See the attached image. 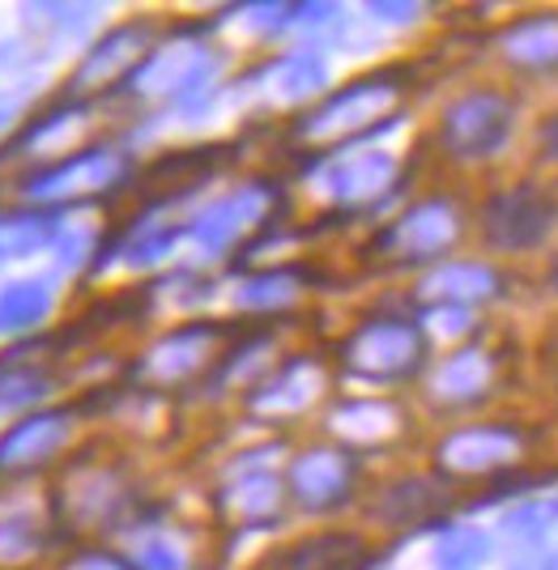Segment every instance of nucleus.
<instances>
[{"instance_id": "obj_1", "label": "nucleus", "mask_w": 558, "mask_h": 570, "mask_svg": "<svg viewBox=\"0 0 558 570\" xmlns=\"http://www.w3.org/2000/svg\"><path fill=\"white\" fill-rule=\"evenodd\" d=\"M128 179H133V154L116 141H90L51 163L13 170V196L18 205H30V209L69 214L77 205L116 196Z\"/></svg>"}, {"instance_id": "obj_2", "label": "nucleus", "mask_w": 558, "mask_h": 570, "mask_svg": "<svg viewBox=\"0 0 558 570\" xmlns=\"http://www.w3.org/2000/svg\"><path fill=\"white\" fill-rule=\"evenodd\" d=\"M401 95V81L397 72H371V77H359L350 86H341L333 95H324L294 124V137L298 141H363L371 128H380L389 119L392 102Z\"/></svg>"}, {"instance_id": "obj_3", "label": "nucleus", "mask_w": 558, "mask_h": 570, "mask_svg": "<svg viewBox=\"0 0 558 570\" xmlns=\"http://www.w3.org/2000/svg\"><path fill=\"white\" fill-rule=\"evenodd\" d=\"M277 209H282V188L265 184V179H252V184H239L235 191H222L209 205H200L184 222V238L200 256H226V252L239 247L243 238L261 235L265 226H273Z\"/></svg>"}, {"instance_id": "obj_4", "label": "nucleus", "mask_w": 558, "mask_h": 570, "mask_svg": "<svg viewBox=\"0 0 558 570\" xmlns=\"http://www.w3.org/2000/svg\"><path fill=\"white\" fill-rule=\"evenodd\" d=\"M222 77V56L200 35L179 30L167 48H154L120 86V95L146 98V102H179L200 90H214Z\"/></svg>"}, {"instance_id": "obj_5", "label": "nucleus", "mask_w": 558, "mask_h": 570, "mask_svg": "<svg viewBox=\"0 0 558 570\" xmlns=\"http://www.w3.org/2000/svg\"><path fill=\"white\" fill-rule=\"evenodd\" d=\"M427 362V333L401 320V315H375L359 324L341 345V366L345 375L366 383H401L418 375Z\"/></svg>"}, {"instance_id": "obj_6", "label": "nucleus", "mask_w": 558, "mask_h": 570, "mask_svg": "<svg viewBox=\"0 0 558 570\" xmlns=\"http://www.w3.org/2000/svg\"><path fill=\"white\" fill-rule=\"evenodd\" d=\"M77 426H81V409L69 401L35 409L0 426V481H30L56 469L77 443Z\"/></svg>"}, {"instance_id": "obj_7", "label": "nucleus", "mask_w": 558, "mask_h": 570, "mask_svg": "<svg viewBox=\"0 0 558 570\" xmlns=\"http://www.w3.org/2000/svg\"><path fill=\"white\" fill-rule=\"evenodd\" d=\"M154 51V26L149 22H120L98 30L90 48H81L69 77L60 81V95L77 102H95L98 95L120 90L133 77V69Z\"/></svg>"}, {"instance_id": "obj_8", "label": "nucleus", "mask_w": 558, "mask_h": 570, "mask_svg": "<svg viewBox=\"0 0 558 570\" xmlns=\"http://www.w3.org/2000/svg\"><path fill=\"white\" fill-rule=\"evenodd\" d=\"M397 175L401 163L397 154L380 149V145L350 141L345 149L329 154L316 163L320 191L341 205V209H371V205H384L397 188Z\"/></svg>"}, {"instance_id": "obj_9", "label": "nucleus", "mask_w": 558, "mask_h": 570, "mask_svg": "<svg viewBox=\"0 0 558 570\" xmlns=\"http://www.w3.org/2000/svg\"><path fill=\"white\" fill-rule=\"evenodd\" d=\"M511 128H516V107L508 98L495 95V90H473L443 111L439 145L461 163H482L508 145Z\"/></svg>"}, {"instance_id": "obj_10", "label": "nucleus", "mask_w": 558, "mask_h": 570, "mask_svg": "<svg viewBox=\"0 0 558 570\" xmlns=\"http://www.w3.org/2000/svg\"><path fill=\"white\" fill-rule=\"evenodd\" d=\"M90 119V102H77V98L56 95L51 102L35 107L30 116L18 124V132L0 145V167H35V163H51L60 154L77 149V137Z\"/></svg>"}, {"instance_id": "obj_11", "label": "nucleus", "mask_w": 558, "mask_h": 570, "mask_svg": "<svg viewBox=\"0 0 558 570\" xmlns=\"http://www.w3.org/2000/svg\"><path fill=\"white\" fill-rule=\"evenodd\" d=\"M354 481H359V460L345 452V448H333V443L303 448L286 464V490L312 515L345 507L350 494H354Z\"/></svg>"}, {"instance_id": "obj_12", "label": "nucleus", "mask_w": 558, "mask_h": 570, "mask_svg": "<svg viewBox=\"0 0 558 570\" xmlns=\"http://www.w3.org/2000/svg\"><path fill=\"white\" fill-rule=\"evenodd\" d=\"M457 238H461L457 205L448 196H431V200H418L413 209H405L392 226H384L380 238H375V247L405 264H427L443 256Z\"/></svg>"}, {"instance_id": "obj_13", "label": "nucleus", "mask_w": 558, "mask_h": 570, "mask_svg": "<svg viewBox=\"0 0 558 570\" xmlns=\"http://www.w3.org/2000/svg\"><path fill=\"white\" fill-rule=\"evenodd\" d=\"M60 303H65V282L51 268L0 277V341L13 345V341L43 336L51 320L60 315Z\"/></svg>"}, {"instance_id": "obj_14", "label": "nucleus", "mask_w": 558, "mask_h": 570, "mask_svg": "<svg viewBox=\"0 0 558 570\" xmlns=\"http://www.w3.org/2000/svg\"><path fill=\"white\" fill-rule=\"evenodd\" d=\"M555 226V200L537 188L495 191L482 209V230L490 247L499 252H525L537 247Z\"/></svg>"}, {"instance_id": "obj_15", "label": "nucleus", "mask_w": 558, "mask_h": 570, "mask_svg": "<svg viewBox=\"0 0 558 570\" xmlns=\"http://www.w3.org/2000/svg\"><path fill=\"white\" fill-rule=\"evenodd\" d=\"M252 86L277 102V107H303V102H320L324 90L333 86V65L324 48H294L265 60L261 69L252 72Z\"/></svg>"}, {"instance_id": "obj_16", "label": "nucleus", "mask_w": 558, "mask_h": 570, "mask_svg": "<svg viewBox=\"0 0 558 570\" xmlns=\"http://www.w3.org/2000/svg\"><path fill=\"white\" fill-rule=\"evenodd\" d=\"M13 18H18L13 26L43 39L51 51L90 48L107 18V4L102 0H22L13 4Z\"/></svg>"}, {"instance_id": "obj_17", "label": "nucleus", "mask_w": 558, "mask_h": 570, "mask_svg": "<svg viewBox=\"0 0 558 570\" xmlns=\"http://www.w3.org/2000/svg\"><path fill=\"white\" fill-rule=\"evenodd\" d=\"M218 336H222V324H184L175 333L158 336L146 354H141V362H137V380L163 383V387L193 380V375L205 371V362L214 354Z\"/></svg>"}, {"instance_id": "obj_18", "label": "nucleus", "mask_w": 558, "mask_h": 570, "mask_svg": "<svg viewBox=\"0 0 558 570\" xmlns=\"http://www.w3.org/2000/svg\"><path fill=\"white\" fill-rule=\"evenodd\" d=\"M520 455V434L508 426H464L452 430L443 443L435 448V464L443 473H490L503 469Z\"/></svg>"}, {"instance_id": "obj_19", "label": "nucleus", "mask_w": 558, "mask_h": 570, "mask_svg": "<svg viewBox=\"0 0 558 570\" xmlns=\"http://www.w3.org/2000/svg\"><path fill=\"white\" fill-rule=\"evenodd\" d=\"M60 523L22 499H0V570H22L56 549Z\"/></svg>"}, {"instance_id": "obj_20", "label": "nucleus", "mask_w": 558, "mask_h": 570, "mask_svg": "<svg viewBox=\"0 0 558 570\" xmlns=\"http://www.w3.org/2000/svg\"><path fill=\"white\" fill-rule=\"evenodd\" d=\"M324 392V371L316 366V357H286L282 371H273L261 387H252L247 409L256 417H294Z\"/></svg>"}, {"instance_id": "obj_21", "label": "nucleus", "mask_w": 558, "mask_h": 570, "mask_svg": "<svg viewBox=\"0 0 558 570\" xmlns=\"http://www.w3.org/2000/svg\"><path fill=\"white\" fill-rule=\"evenodd\" d=\"M65 217L69 214H48V209H30V205L0 209V277H9V268H18V264L48 261Z\"/></svg>"}, {"instance_id": "obj_22", "label": "nucleus", "mask_w": 558, "mask_h": 570, "mask_svg": "<svg viewBox=\"0 0 558 570\" xmlns=\"http://www.w3.org/2000/svg\"><path fill=\"white\" fill-rule=\"evenodd\" d=\"M363 558V537H354V532H316V537H303V541H291L277 553H268L261 570H359Z\"/></svg>"}, {"instance_id": "obj_23", "label": "nucleus", "mask_w": 558, "mask_h": 570, "mask_svg": "<svg viewBox=\"0 0 558 570\" xmlns=\"http://www.w3.org/2000/svg\"><path fill=\"white\" fill-rule=\"evenodd\" d=\"M495 289H499V277H495V268H486V264H473V261H448V264H435L431 273H422V282H418V298L422 303H431V307H473V303H486V298H495Z\"/></svg>"}, {"instance_id": "obj_24", "label": "nucleus", "mask_w": 558, "mask_h": 570, "mask_svg": "<svg viewBox=\"0 0 558 570\" xmlns=\"http://www.w3.org/2000/svg\"><path fill=\"white\" fill-rule=\"evenodd\" d=\"M329 426L345 443H384L401 430V409L384 396H345L329 409Z\"/></svg>"}, {"instance_id": "obj_25", "label": "nucleus", "mask_w": 558, "mask_h": 570, "mask_svg": "<svg viewBox=\"0 0 558 570\" xmlns=\"http://www.w3.org/2000/svg\"><path fill=\"white\" fill-rule=\"evenodd\" d=\"M56 56L60 51H51L43 39H35L30 30L13 26V30L0 35V81L43 95L51 69H56Z\"/></svg>"}, {"instance_id": "obj_26", "label": "nucleus", "mask_w": 558, "mask_h": 570, "mask_svg": "<svg viewBox=\"0 0 558 570\" xmlns=\"http://www.w3.org/2000/svg\"><path fill=\"white\" fill-rule=\"evenodd\" d=\"M439 507H443V490L431 476H401L380 490V499L371 502V515L392 528H418L439 515Z\"/></svg>"}, {"instance_id": "obj_27", "label": "nucleus", "mask_w": 558, "mask_h": 570, "mask_svg": "<svg viewBox=\"0 0 558 570\" xmlns=\"http://www.w3.org/2000/svg\"><path fill=\"white\" fill-rule=\"evenodd\" d=\"M303 294V273L298 268H268V273H252L235 285L231 303L243 315H282L291 311Z\"/></svg>"}, {"instance_id": "obj_28", "label": "nucleus", "mask_w": 558, "mask_h": 570, "mask_svg": "<svg viewBox=\"0 0 558 570\" xmlns=\"http://www.w3.org/2000/svg\"><path fill=\"white\" fill-rule=\"evenodd\" d=\"M282 507V481L268 473V469H256V473H235L226 494H222V511L235 515L243 523H265L277 515Z\"/></svg>"}, {"instance_id": "obj_29", "label": "nucleus", "mask_w": 558, "mask_h": 570, "mask_svg": "<svg viewBox=\"0 0 558 570\" xmlns=\"http://www.w3.org/2000/svg\"><path fill=\"white\" fill-rule=\"evenodd\" d=\"M490 383V357L482 350H457L452 357H443L431 375V392L443 404H464L478 401Z\"/></svg>"}, {"instance_id": "obj_30", "label": "nucleus", "mask_w": 558, "mask_h": 570, "mask_svg": "<svg viewBox=\"0 0 558 570\" xmlns=\"http://www.w3.org/2000/svg\"><path fill=\"white\" fill-rule=\"evenodd\" d=\"M499 48L520 69H558V18H520Z\"/></svg>"}, {"instance_id": "obj_31", "label": "nucleus", "mask_w": 558, "mask_h": 570, "mask_svg": "<svg viewBox=\"0 0 558 570\" xmlns=\"http://www.w3.org/2000/svg\"><path fill=\"white\" fill-rule=\"evenodd\" d=\"M102 238L107 235H102L98 226H86V222H69V217H65V226H60V235H56V243H51V252H48V268L60 282L81 277V273H95Z\"/></svg>"}, {"instance_id": "obj_32", "label": "nucleus", "mask_w": 558, "mask_h": 570, "mask_svg": "<svg viewBox=\"0 0 558 570\" xmlns=\"http://www.w3.org/2000/svg\"><path fill=\"white\" fill-rule=\"evenodd\" d=\"M490 532H482L478 523H457V528H448L443 537L435 541V567L439 570H478L490 562Z\"/></svg>"}, {"instance_id": "obj_33", "label": "nucleus", "mask_w": 558, "mask_h": 570, "mask_svg": "<svg viewBox=\"0 0 558 570\" xmlns=\"http://www.w3.org/2000/svg\"><path fill=\"white\" fill-rule=\"evenodd\" d=\"M503 532H508L511 541H520V546H537V541L555 537L558 532V494L511 507L508 515H503Z\"/></svg>"}, {"instance_id": "obj_34", "label": "nucleus", "mask_w": 558, "mask_h": 570, "mask_svg": "<svg viewBox=\"0 0 558 570\" xmlns=\"http://www.w3.org/2000/svg\"><path fill=\"white\" fill-rule=\"evenodd\" d=\"M128 567L133 570H193V558H188V549L179 546L175 537L149 532V537H141V541L133 546Z\"/></svg>"}, {"instance_id": "obj_35", "label": "nucleus", "mask_w": 558, "mask_h": 570, "mask_svg": "<svg viewBox=\"0 0 558 570\" xmlns=\"http://www.w3.org/2000/svg\"><path fill=\"white\" fill-rule=\"evenodd\" d=\"M268 350H273V341H268V336H243L239 345H235V354L218 366V380L222 383H243V380H252V375H261V371H265V362H268Z\"/></svg>"}, {"instance_id": "obj_36", "label": "nucleus", "mask_w": 558, "mask_h": 570, "mask_svg": "<svg viewBox=\"0 0 558 570\" xmlns=\"http://www.w3.org/2000/svg\"><path fill=\"white\" fill-rule=\"evenodd\" d=\"M239 13L247 18V30L261 39H277L294 30V4H243Z\"/></svg>"}, {"instance_id": "obj_37", "label": "nucleus", "mask_w": 558, "mask_h": 570, "mask_svg": "<svg viewBox=\"0 0 558 570\" xmlns=\"http://www.w3.org/2000/svg\"><path fill=\"white\" fill-rule=\"evenodd\" d=\"M35 107H39V90H22V86H4V81H0V145L18 132V124H22Z\"/></svg>"}, {"instance_id": "obj_38", "label": "nucleus", "mask_w": 558, "mask_h": 570, "mask_svg": "<svg viewBox=\"0 0 558 570\" xmlns=\"http://www.w3.org/2000/svg\"><path fill=\"white\" fill-rule=\"evenodd\" d=\"M363 18L371 26L401 30V26H413L422 18V4L418 0H371V4H363Z\"/></svg>"}, {"instance_id": "obj_39", "label": "nucleus", "mask_w": 558, "mask_h": 570, "mask_svg": "<svg viewBox=\"0 0 558 570\" xmlns=\"http://www.w3.org/2000/svg\"><path fill=\"white\" fill-rule=\"evenodd\" d=\"M65 570H133V567H128V558L107 553V549H77L74 558L65 562Z\"/></svg>"}, {"instance_id": "obj_40", "label": "nucleus", "mask_w": 558, "mask_h": 570, "mask_svg": "<svg viewBox=\"0 0 558 570\" xmlns=\"http://www.w3.org/2000/svg\"><path fill=\"white\" fill-rule=\"evenodd\" d=\"M427 324L443 336H461L469 328V311L464 307H431L427 311Z\"/></svg>"}, {"instance_id": "obj_41", "label": "nucleus", "mask_w": 558, "mask_h": 570, "mask_svg": "<svg viewBox=\"0 0 558 570\" xmlns=\"http://www.w3.org/2000/svg\"><path fill=\"white\" fill-rule=\"evenodd\" d=\"M541 570H558V553H550V558L541 562Z\"/></svg>"}, {"instance_id": "obj_42", "label": "nucleus", "mask_w": 558, "mask_h": 570, "mask_svg": "<svg viewBox=\"0 0 558 570\" xmlns=\"http://www.w3.org/2000/svg\"><path fill=\"white\" fill-rule=\"evenodd\" d=\"M555 285H558V268H555Z\"/></svg>"}]
</instances>
